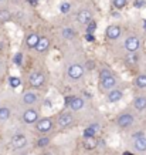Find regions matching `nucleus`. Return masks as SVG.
<instances>
[{
  "mask_svg": "<svg viewBox=\"0 0 146 155\" xmlns=\"http://www.w3.org/2000/svg\"><path fill=\"white\" fill-rule=\"evenodd\" d=\"M118 84L116 81V77L113 75L112 70H109L106 67L101 68L99 71V87L101 90H105V91H111L112 88H115Z\"/></svg>",
  "mask_w": 146,
  "mask_h": 155,
  "instance_id": "obj_1",
  "label": "nucleus"
},
{
  "mask_svg": "<svg viewBox=\"0 0 146 155\" xmlns=\"http://www.w3.org/2000/svg\"><path fill=\"white\" fill-rule=\"evenodd\" d=\"M122 46L126 53H138L142 48V40L138 34H128Z\"/></svg>",
  "mask_w": 146,
  "mask_h": 155,
  "instance_id": "obj_2",
  "label": "nucleus"
},
{
  "mask_svg": "<svg viewBox=\"0 0 146 155\" xmlns=\"http://www.w3.org/2000/svg\"><path fill=\"white\" fill-rule=\"evenodd\" d=\"M85 71H87L85 64H81V63H72V64H70V66L67 67V75H68V78H71V80H74V81L81 80L85 75Z\"/></svg>",
  "mask_w": 146,
  "mask_h": 155,
  "instance_id": "obj_3",
  "label": "nucleus"
},
{
  "mask_svg": "<svg viewBox=\"0 0 146 155\" xmlns=\"http://www.w3.org/2000/svg\"><path fill=\"white\" fill-rule=\"evenodd\" d=\"M28 84L33 88H41L43 85L46 84V74L43 71H31L28 75Z\"/></svg>",
  "mask_w": 146,
  "mask_h": 155,
  "instance_id": "obj_4",
  "label": "nucleus"
},
{
  "mask_svg": "<svg viewBox=\"0 0 146 155\" xmlns=\"http://www.w3.org/2000/svg\"><path fill=\"white\" fill-rule=\"evenodd\" d=\"M122 33H123V30L121 27V24H118V23L109 24L108 27H106V30H105V36H106V38H108L109 41H118L119 38L122 37Z\"/></svg>",
  "mask_w": 146,
  "mask_h": 155,
  "instance_id": "obj_5",
  "label": "nucleus"
},
{
  "mask_svg": "<svg viewBox=\"0 0 146 155\" xmlns=\"http://www.w3.org/2000/svg\"><path fill=\"white\" fill-rule=\"evenodd\" d=\"M75 20L77 23L81 24V26H87L91 20H94V13L88 7H82L75 13Z\"/></svg>",
  "mask_w": 146,
  "mask_h": 155,
  "instance_id": "obj_6",
  "label": "nucleus"
},
{
  "mask_svg": "<svg viewBox=\"0 0 146 155\" xmlns=\"http://www.w3.org/2000/svg\"><path fill=\"white\" fill-rule=\"evenodd\" d=\"M50 47H51V38L48 37V36H41L40 37V40H38L37 46H36V53H38V54H44V53H47L48 50H50Z\"/></svg>",
  "mask_w": 146,
  "mask_h": 155,
  "instance_id": "obj_7",
  "label": "nucleus"
},
{
  "mask_svg": "<svg viewBox=\"0 0 146 155\" xmlns=\"http://www.w3.org/2000/svg\"><path fill=\"white\" fill-rule=\"evenodd\" d=\"M36 130L40 134H47L52 130V121L51 118H43V120H38L37 124H36Z\"/></svg>",
  "mask_w": 146,
  "mask_h": 155,
  "instance_id": "obj_8",
  "label": "nucleus"
},
{
  "mask_svg": "<svg viewBox=\"0 0 146 155\" xmlns=\"http://www.w3.org/2000/svg\"><path fill=\"white\" fill-rule=\"evenodd\" d=\"M40 37H41V34H38L37 31H31V33H28L27 36H26V38H24V44H26V47L34 50L36 46H37L38 40H40Z\"/></svg>",
  "mask_w": 146,
  "mask_h": 155,
  "instance_id": "obj_9",
  "label": "nucleus"
},
{
  "mask_svg": "<svg viewBox=\"0 0 146 155\" xmlns=\"http://www.w3.org/2000/svg\"><path fill=\"white\" fill-rule=\"evenodd\" d=\"M21 120L26 124H34V122L38 121V111L37 110H33V108H28V110H26L23 113Z\"/></svg>",
  "mask_w": 146,
  "mask_h": 155,
  "instance_id": "obj_10",
  "label": "nucleus"
},
{
  "mask_svg": "<svg viewBox=\"0 0 146 155\" xmlns=\"http://www.w3.org/2000/svg\"><path fill=\"white\" fill-rule=\"evenodd\" d=\"M72 122H74V115L71 113H64L58 117L57 125L58 128H68L70 125H72Z\"/></svg>",
  "mask_w": 146,
  "mask_h": 155,
  "instance_id": "obj_11",
  "label": "nucleus"
},
{
  "mask_svg": "<svg viewBox=\"0 0 146 155\" xmlns=\"http://www.w3.org/2000/svg\"><path fill=\"white\" fill-rule=\"evenodd\" d=\"M118 125L121 128H128L133 124V115L131 113H122L116 120Z\"/></svg>",
  "mask_w": 146,
  "mask_h": 155,
  "instance_id": "obj_12",
  "label": "nucleus"
},
{
  "mask_svg": "<svg viewBox=\"0 0 146 155\" xmlns=\"http://www.w3.org/2000/svg\"><path fill=\"white\" fill-rule=\"evenodd\" d=\"M26 145H27V138H26V135H20V134L13 135V138H11V147H13V148L21 150V148H24Z\"/></svg>",
  "mask_w": 146,
  "mask_h": 155,
  "instance_id": "obj_13",
  "label": "nucleus"
},
{
  "mask_svg": "<svg viewBox=\"0 0 146 155\" xmlns=\"http://www.w3.org/2000/svg\"><path fill=\"white\" fill-rule=\"evenodd\" d=\"M37 100H38V95L36 93H33V91H26L21 95V101L26 105H33V104L37 103Z\"/></svg>",
  "mask_w": 146,
  "mask_h": 155,
  "instance_id": "obj_14",
  "label": "nucleus"
},
{
  "mask_svg": "<svg viewBox=\"0 0 146 155\" xmlns=\"http://www.w3.org/2000/svg\"><path fill=\"white\" fill-rule=\"evenodd\" d=\"M122 97H123L122 90H118V88H112L106 94V98H108L109 103H118V101L122 100Z\"/></svg>",
  "mask_w": 146,
  "mask_h": 155,
  "instance_id": "obj_15",
  "label": "nucleus"
},
{
  "mask_svg": "<svg viewBox=\"0 0 146 155\" xmlns=\"http://www.w3.org/2000/svg\"><path fill=\"white\" fill-rule=\"evenodd\" d=\"M68 107H70L71 111H81V110L85 107V101H84V98H81V97H74V98L71 100V103Z\"/></svg>",
  "mask_w": 146,
  "mask_h": 155,
  "instance_id": "obj_16",
  "label": "nucleus"
},
{
  "mask_svg": "<svg viewBox=\"0 0 146 155\" xmlns=\"http://www.w3.org/2000/svg\"><path fill=\"white\" fill-rule=\"evenodd\" d=\"M11 19H13L11 10L7 7H0V24L9 23V21H11Z\"/></svg>",
  "mask_w": 146,
  "mask_h": 155,
  "instance_id": "obj_17",
  "label": "nucleus"
},
{
  "mask_svg": "<svg viewBox=\"0 0 146 155\" xmlns=\"http://www.w3.org/2000/svg\"><path fill=\"white\" fill-rule=\"evenodd\" d=\"M133 148L138 151V152H145L146 151V137L139 135L135 138L133 141Z\"/></svg>",
  "mask_w": 146,
  "mask_h": 155,
  "instance_id": "obj_18",
  "label": "nucleus"
},
{
  "mask_svg": "<svg viewBox=\"0 0 146 155\" xmlns=\"http://www.w3.org/2000/svg\"><path fill=\"white\" fill-rule=\"evenodd\" d=\"M133 108L136 111H143L146 110V97L145 95H139L133 100Z\"/></svg>",
  "mask_w": 146,
  "mask_h": 155,
  "instance_id": "obj_19",
  "label": "nucleus"
},
{
  "mask_svg": "<svg viewBox=\"0 0 146 155\" xmlns=\"http://www.w3.org/2000/svg\"><path fill=\"white\" fill-rule=\"evenodd\" d=\"M139 51L138 53H126V56H125V63L129 64V66H136L138 63H139Z\"/></svg>",
  "mask_w": 146,
  "mask_h": 155,
  "instance_id": "obj_20",
  "label": "nucleus"
},
{
  "mask_svg": "<svg viewBox=\"0 0 146 155\" xmlns=\"http://www.w3.org/2000/svg\"><path fill=\"white\" fill-rule=\"evenodd\" d=\"M133 84H135V87H136V88H139V90L146 88V74H145V73L138 74L136 77H135V80H133Z\"/></svg>",
  "mask_w": 146,
  "mask_h": 155,
  "instance_id": "obj_21",
  "label": "nucleus"
},
{
  "mask_svg": "<svg viewBox=\"0 0 146 155\" xmlns=\"http://www.w3.org/2000/svg\"><path fill=\"white\" fill-rule=\"evenodd\" d=\"M84 147L90 151L95 150V148L98 147V140H97L95 137H88V138H85L84 140Z\"/></svg>",
  "mask_w": 146,
  "mask_h": 155,
  "instance_id": "obj_22",
  "label": "nucleus"
},
{
  "mask_svg": "<svg viewBox=\"0 0 146 155\" xmlns=\"http://www.w3.org/2000/svg\"><path fill=\"white\" fill-rule=\"evenodd\" d=\"M61 37L64 40H72V38L75 37V30L72 27H64L61 31Z\"/></svg>",
  "mask_w": 146,
  "mask_h": 155,
  "instance_id": "obj_23",
  "label": "nucleus"
},
{
  "mask_svg": "<svg viewBox=\"0 0 146 155\" xmlns=\"http://www.w3.org/2000/svg\"><path fill=\"white\" fill-rule=\"evenodd\" d=\"M129 5V0H111V6L115 10H122Z\"/></svg>",
  "mask_w": 146,
  "mask_h": 155,
  "instance_id": "obj_24",
  "label": "nucleus"
},
{
  "mask_svg": "<svg viewBox=\"0 0 146 155\" xmlns=\"http://www.w3.org/2000/svg\"><path fill=\"white\" fill-rule=\"evenodd\" d=\"M98 128H99L98 124H94V125L87 127L85 128V131H84V137L85 138H88V137H95V132L98 131Z\"/></svg>",
  "mask_w": 146,
  "mask_h": 155,
  "instance_id": "obj_25",
  "label": "nucleus"
},
{
  "mask_svg": "<svg viewBox=\"0 0 146 155\" xmlns=\"http://www.w3.org/2000/svg\"><path fill=\"white\" fill-rule=\"evenodd\" d=\"M10 110L7 107H0V121H7L10 118Z\"/></svg>",
  "mask_w": 146,
  "mask_h": 155,
  "instance_id": "obj_26",
  "label": "nucleus"
},
{
  "mask_svg": "<svg viewBox=\"0 0 146 155\" xmlns=\"http://www.w3.org/2000/svg\"><path fill=\"white\" fill-rule=\"evenodd\" d=\"M97 27H98V26H97V21H95V20H91L90 23L87 24L85 31H87V33H90V34H94L95 30H97Z\"/></svg>",
  "mask_w": 146,
  "mask_h": 155,
  "instance_id": "obj_27",
  "label": "nucleus"
},
{
  "mask_svg": "<svg viewBox=\"0 0 146 155\" xmlns=\"http://www.w3.org/2000/svg\"><path fill=\"white\" fill-rule=\"evenodd\" d=\"M70 10H71V5L68 3V2H62V3H60V12H61L62 14L70 13Z\"/></svg>",
  "mask_w": 146,
  "mask_h": 155,
  "instance_id": "obj_28",
  "label": "nucleus"
},
{
  "mask_svg": "<svg viewBox=\"0 0 146 155\" xmlns=\"http://www.w3.org/2000/svg\"><path fill=\"white\" fill-rule=\"evenodd\" d=\"M9 83H10V87H13V88H17V87L21 84V81H20L19 77H10Z\"/></svg>",
  "mask_w": 146,
  "mask_h": 155,
  "instance_id": "obj_29",
  "label": "nucleus"
},
{
  "mask_svg": "<svg viewBox=\"0 0 146 155\" xmlns=\"http://www.w3.org/2000/svg\"><path fill=\"white\" fill-rule=\"evenodd\" d=\"M48 144H50V138H48V137H41L37 141V145L40 147V148H44V147H47Z\"/></svg>",
  "mask_w": 146,
  "mask_h": 155,
  "instance_id": "obj_30",
  "label": "nucleus"
},
{
  "mask_svg": "<svg viewBox=\"0 0 146 155\" xmlns=\"http://www.w3.org/2000/svg\"><path fill=\"white\" fill-rule=\"evenodd\" d=\"M21 60H23V54H21V53H17V54H14L13 63L16 64V66H20V64H21Z\"/></svg>",
  "mask_w": 146,
  "mask_h": 155,
  "instance_id": "obj_31",
  "label": "nucleus"
},
{
  "mask_svg": "<svg viewBox=\"0 0 146 155\" xmlns=\"http://www.w3.org/2000/svg\"><path fill=\"white\" fill-rule=\"evenodd\" d=\"M6 71V64H5V60L2 58V56H0V75H3Z\"/></svg>",
  "mask_w": 146,
  "mask_h": 155,
  "instance_id": "obj_32",
  "label": "nucleus"
},
{
  "mask_svg": "<svg viewBox=\"0 0 146 155\" xmlns=\"http://www.w3.org/2000/svg\"><path fill=\"white\" fill-rule=\"evenodd\" d=\"M145 5H146V2H145V0H136V2L133 3V6H135L136 9H141V7H143Z\"/></svg>",
  "mask_w": 146,
  "mask_h": 155,
  "instance_id": "obj_33",
  "label": "nucleus"
},
{
  "mask_svg": "<svg viewBox=\"0 0 146 155\" xmlns=\"http://www.w3.org/2000/svg\"><path fill=\"white\" fill-rule=\"evenodd\" d=\"M85 40H87V41H95V36L94 34H90V33H85Z\"/></svg>",
  "mask_w": 146,
  "mask_h": 155,
  "instance_id": "obj_34",
  "label": "nucleus"
},
{
  "mask_svg": "<svg viewBox=\"0 0 146 155\" xmlns=\"http://www.w3.org/2000/svg\"><path fill=\"white\" fill-rule=\"evenodd\" d=\"M74 98V97H65V105L67 107H68V105H70V103H71V100Z\"/></svg>",
  "mask_w": 146,
  "mask_h": 155,
  "instance_id": "obj_35",
  "label": "nucleus"
},
{
  "mask_svg": "<svg viewBox=\"0 0 146 155\" xmlns=\"http://www.w3.org/2000/svg\"><path fill=\"white\" fill-rule=\"evenodd\" d=\"M44 105H46V107H51V101H50V100H46V101H44Z\"/></svg>",
  "mask_w": 146,
  "mask_h": 155,
  "instance_id": "obj_36",
  "label": "nucleus"
},
{
  "mask_svg": "<svg viewBox=\"0 0 146 155\" xmlns=\"http://www.w3.org/2000/svg\"><path fill=\"white\" fill-rule=\"evenodd\" d=\"M143 24H145V30H146V20H145V21H143Z\"/></svg>",
  "mask_w": 146,
  "mask_h": 155,
  "instance_id": "obj_37",
  "label": "nucleus"
},
{
  "mask_svg": "<svg viewBox=\"0 0 146 155\" xmlns=\"http://www.w3.org/2000/svg\"><path fill=\"white\" fill-rule=\"evenodd\" d=\"M123 155H132V154H128V152H125V154H123Z\"/></svg>",
  "mask_w": 146,
  "mask_h": 155,
  "instance_id": "obj_38",
  "label": "nucleus"
},
{
  "mask_svg": "<svg viewBox=\"0 0 146 155\" xmlns=\"http://www.w3.org/2000/svg\"><path fill=\"white\" fill-rule=\"evenodd\" d=\"M3 2H5V0H0V3H3Z\"/></svg>",
  "mask_w": 146,
  "mask_h": 155,
  "instance_id": "obj_39",
  "label": "nucleus"
},
{
  "mask_svg": "<svg viewBox=\"0 0 146 155\" xmlns=\"http://www.w3.org/2000/svg\"><path fill=\"white\" fill-rule=\"evenodd\" d=\"M0 81H2V80H0Z\"/></svg>",
  "mask_w": 146,
  "mask_h": 155,
  "instance_id": "obj_40",
  "label": "nucleus"
}]
</instances>
